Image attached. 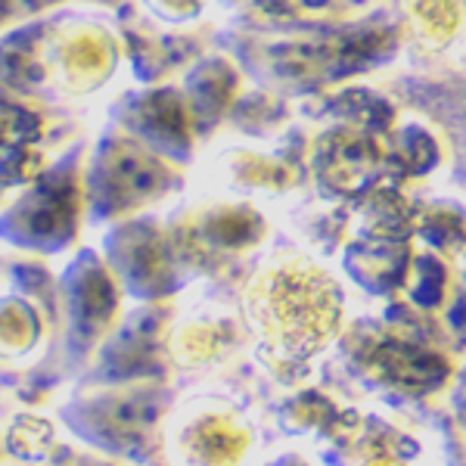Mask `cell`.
<instances>
[{"label": "cell", "mask_w": 466, "mask_h": 466, "mask_svg": "<svg viewBox=\"0 0 466 466\" xmlns=\"http://www.w3.org/2000/svg\"><path fill=\"white\" fill-rule=\"evenodd\" d=\"M246 305L265 349L289 360L320 351L342 320L339 289L308 258L268 265L252 280Z\"/></svg>", "instance_id": "obj_1"}, {"label": "cell", "mask_w": 466, "mask_h": 466, "mask_svg": "<svg viewBox=\"0 0 466 466\" xmlns=\"http://www.w3.org/2000/svg\"><path fill=\"white\" fill-rule=\"evenodd\" d=\"M149 398H153V392L137 386L118 389V392H103L85 398V401L78 398L66 410V420L90 445L103 451H134L147 439L149 426L156 423Z\"/></svg>", "instance_id": "obj_2"}, {"label": "cell", "mask_w": 466, "mask_h": 466, "mask_svg": "<svg viewBox=\"0 0 466 466\" xmlns=\"http://www.w3.org/2000/svg\"><path fill=\"white\" fill-rule=\"evenodd\" d=\"M249 448V432L228 413H199L177 430L187 466H237Z\"/></svg>", "instance_id": "obj_3"}, {"label": "cell", "mask_w": 466, "mask_h": 466, "mask_svg": "<svg viewBox=\"0 0 466 466\" xmlns=\"http://www.w3.org/2000/svg\"><path fill=\"white\" fill-rule=\"evenodd\" d=\"M37 339L35 314L16 305L0 308V355H22Z\"/></svg>", "instance_id": "obj_4"}, {"label": "cell", "mask_w": 466, "mask_h": 466, "mask_svg": "<svg viewBox=\"0 0 466 466\" xmlns=\"http://www.w3.org/2000/svg\"><path fill=\"white\" fill-rule=\"evenodd\" d=\"M417 22L426 35L435 41H445V37L457 28V4L454 0H410Z\"/></svg>", "instance_id": "obj_5"}, {"label": "cell", "mask_w": 466, "mask_h": 466, "mask_svg": "<svg viewBox=\"0 0 466 466\" xmlns=\"http://www.w3.org/2000/svg\"><path fill=\"white\" fill-rule=\"evenodd\" d=\"M370 466H395V463H389V461H380V463H370Z\"/></svg>", "instance_id": "obj_6"}]
</instances>
